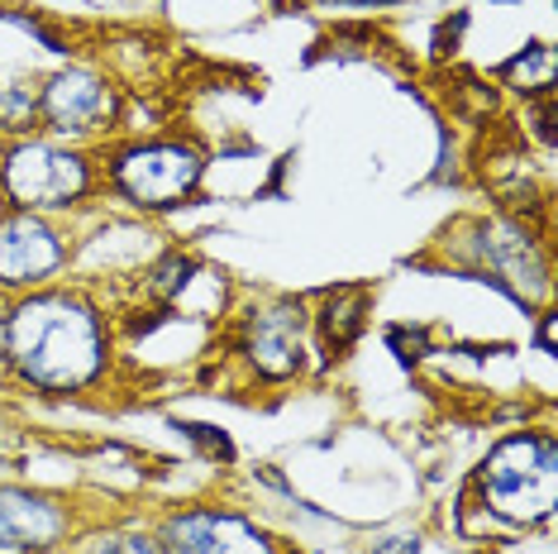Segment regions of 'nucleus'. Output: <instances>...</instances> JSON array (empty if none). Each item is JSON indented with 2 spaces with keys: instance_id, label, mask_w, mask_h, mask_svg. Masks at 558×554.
I'll return each mask as SVG.
<instances>
[{
  "instance_id": "obj_1",
  "label": "nucleus",
  "mask_w": 558,
  "mask_h": 554,
  "mask_svg": "<svg viewBox=\"0 0 558 554\" xmlns=\"http://www.w3.org/2000/svg\"><path fill=\"white\" fill-rule=\"evenodd\" d=\"M5 354L24 383L44 393H77L106 363V335L86 301L44 292L10 311Z\"/></svg>"
},
{
  "instance_id": "obj_2",
  "label": "nucleus",
  "mask_w": 558,
  "mask_h": 554,
  "mask_svg": "<svg viewBox=\"0 0 558 554\" xmlns=\"http://www.w3.org/2000/svg\"><path fill=\"white\" fill-rule=\"evenodd\" d=\"M487 507L506 521L535 526L549 521L558 487V445L554 435H511L487 455L477 473Z\"/></svg>"
},
{
  "instance_id": "obj_3",
  "label": "nucleus",
  "mask_w": 558,
  "mask_h": 554,
  "mask_svg": "<svg viewBox=\"0 0 558 554\" xmlns=\"http://www.w3.org/2000/svg\"><path fill=\"white\" fill-rule=\"evenodd\" d=\"M110 178L134 206L144 210H168L182 206L201 182V154L186 144H134L124 148L110 168Z\"/></svg>"
},
{
  "instance_id": "obj_4",
  "label": "nucleus",
  "mask_w": 558,
  "mask_h": 554,
  "mask_svg": "<svg viewBox=\"0 0 558 554\" xmlns=\"http://www.w3.org/2000/svg\"><path fill=\"white\" fill-rule=\"evenodd\" d=\"M0 178L20 210H68L86 192V162L53 144H20Z\"/></svg>"
},
{
  "instance_id": "obj_5",
  "label": "nucleus",
  "mask_w": 558,
  "mask_h": 554,
  "mask_svg": "<svg viewBox=\"0 0 558 554\" xmlns=\"http://www.w3.org/2000/svg\"><path fill=\"white\" fill-rule=\"evenodd\" d=\"M168 554H277L272 540L230 511H186L172 516L162 531Z\"/></svg>"
},
{
  "instance_id": "obj_6",
  "label": "nucleus",
  "mask_w": 558,
  "mask_h": 554,
  "mask_svg": "<svg viewBox=\"0 0 558 554\" xmlns=\"http://www.w3.org/2000/svg\"><path fill=\"white\" fill-rule=\"evenodd\" d=\"M68 258L62 239L48 230V225L34 216V210H20V216L0 220V282L5 287H34L44 277H53Z\"/></svg>"
},
{
  "instance_id": "obj_7",
  "label": "nucleus",
  "mask_w": 558,
  "mask_h": 554,
  "mask_svg": "<svg viewBox=\"0 0 558 554\" xmlns=\"http://www.w3.org/2000/svg\"><path fill=\"white\" fill-rule=\"evenodd\" d=\"M244 354L258 373L291 377L306 359V306L301 301H277L268 311H253L244 330Z\"/></svg>"
},
{
  "instance_id": "obj_8",
  "label": "nucleus",
  "mask_w": 558,
  "mask_h": 554,
  "mask_svg": "<svg viewBox=\"0 0 558 554\" xmlns=\"http://www.w3.org/2000/svg\"><path fill=\"white\" fill-rule=\"evenodd\" d=\"M116 110V96H110V86L92 77V72L82 68H68L58 72L53 82L44 86V116L53 124L58 134H86L96 130L100 120Z\"/></svg>"
},
{
  "instance_id": "obj_9",
  "label": "nucleus",
  "mask_w": 558,
  "mask_h": 554,
  "mask_svg": "<svg viewBox=\"0 0 558 554\" xmlns=\"http://www.w3.org/2000/svg\"><path fill=\"white\" fill-rule=\"evenodd\" d=\"M68 531V516L53 497L0 487V550H48Z\"/></svg>"
},
{
  "instance_id": "obj_10",
  "label": "nucleus",
  "mask_w": 558,
  "mask_h": 554,
  "mask_svg": "<svg viewBox=\"0 0 558 554\" xmlns=\"http://www.w3.org/2000/svg\"><path fill=\"white\" fill-rule=\"evenodd\" d=\"M367 297L363 287H339V292L325 297V316H320V330H325V345L329 349H349L363 330V311H367Z\"/></svg>"
},
{
  "instance_id": "obj_11",
  "label": "nucleus",
  "mask_w": 558,
  "mask_h": 554,
  "mask_svg": "<svg viewBox=\"0 0 558 554\" xmlns=\"http://www.w3.org/2000/svg\"><path fill=\"white\" fill-rule=\"evenodd\" d=\"M44 106V96L24 82H0V124L5 130H24L34 120V110Z\"/></svg>"
},
{
  "instance_id": "obj_12",
  "label": "nucleus",
  "mask_w": 558,
  "mask_h": 554,
  "mask_svg": "<svg viewBox=\"0 0 558 554\" xmlns=\"http://www.w3.org/2000/svg\"><path fill=\"white\" fill-rule=\"evenodd\" d=\"M86 554H168V550L144 535H106V540H92Z\"/></svg>"
},
{
  "instance_id": "obj_13",
  "label": "nucleus",
  "mask_w": 558,
  "mask_h": 554,
  "mask_svg": "<svg viewBox=\"0 0 558 554\" xmlns=\"http://www.w3.org/2000/svg\"><path fill=\"white\" fill-rule=\"evenodd\" d=\"M186 435H192V439H196V445H206V449H210V455H215V459H234L230 439H225V435H215V431H210V425H186Z\"/></svg>"
},
{
  "instance_id": "obj_14",
  "label": "nucleus",
  "mask_w": 558,
  "mask_h": 554,
  "mask_svg": "<svg viewBox=\"0 0 558 554\" xmlns=\"http://www.w3.org/2000/svg\"><path fill=\"white\" fill-rule=\"evenodd\" d=\"M377 554H415V540H387V545H377Z\"/></svg>"
},
{
  "instance_id": "obj_15",
  "label": "nucleus",
  "mask_w": 558,
  "mask_h": 554,
  "mask_svg": "<svg viewBox=\"0 0 558 554\" xmlns=\"http://www.w3.org/2000/svg\"><path fill=\"white\" fill-rule=\"evenodd\" d=\"M359 5H387V0H359Z\"/></svg>"
}]
</instances>
